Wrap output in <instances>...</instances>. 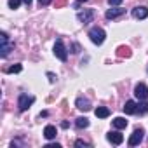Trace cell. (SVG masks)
<instances>
[{"instance_id": "cell-21", "label": "cell", "mask_w": 148, "mask_h": 148, "mask_svg": "<svg viewBox=\"0 0 148 148\" xmlns=\"http://www.w3.org/2000/svg\"><path fill=\"white\" fill-rule=\"evenodd\" d=\"M108 4H110V7H117L122 4V0H108Z\"/></svg>"}, {"instance_id": "cell-19", "label": "cell", "mask_w": 148, "mask_h": 148, "mask_svg": "<svg viewBox=\"0 0 148 148\" xmlns=\"http://www.w3.org/2000/svg\"><path fill=\"white\" fill-rule=\"evenodd\" d=\"M21 70H23L21 64H14V66H9V68L5 70V73H19Z\"/></svg>"}, {"instance_id": "cell-9", "label": "cell", "mask_w": 148, "mask_h": 148, "mask_svg": "<svg viewBox=\"0 0 148 148\" xmlns=\"http://www.w3.org/2000/svg\"><path fill=\"white\" fill-rule=\"evenodd\" d=\"M106 139H108V141H110L112 145H122V141H124V136H122L120 132L113 131V132H108Z\"/></svg>"}, {"instance_id": "cell-16", "label": "cell", "mask_w": 148, "mask_h": 148, "mask_svg": "<svg viewBox=\"0 0 148 148\" xmlns=\"http://www.w3.org/2000/svg\"><path fill=\"white\" fill-rule=\"evenodd\" d=\"M75 125H77L79 129H86V127H89V120H87L86 117H79V119L75 120Z\"/></svg>"}, {"instance_id": "cell-11", "label": "cell", "mask_w": 148, "mask_h": 148, "mask_svg": "<svg viewBox=\"0 0 148 148\" xmlns=\"http://www.w3.org/2000/svg\"><path fill=\"white\" fill-rule=\"evenodd\" d=\"M124 12H125V9H122V7H112V9L106 11V18L108 19H115V18L122 16Z\"/></svg>"}, {"instance_id": "cell-8", "label": "cell", "mask_w": 148, "mask_h": 148, "mask_svg": "<svg viewBox=\"0 0 148 148\" xmlns=\"http://www.w3.org/2000/svg\"><path fill=\"white\" fill-rule=\"evenodd\" d=\"M75 105H77V108L79 110H82V112H89L91 110V101L87 99V98H77V101H75Z\"/></svg>"}, {"instance_id": "cell-15", "label": "cell", "mask_w": 148, "mask_h": 148, "mask_svg": "<svg viewBox=\"0 0 148 148\" xmlns=\"http://www.w3.org/2000/svg\"><path fill=\"white\" fill-rule=\"evenodd\" d=\"M113 125L117 129H125L127 127V120L124 117H117V119H113Z\"/></svg>"}, {"instance_id": "cell-20", "label": "cell", "mask_w": 148, "mask_h": 148, "mask_svg": "<svg viewBox=\"0 0 148 148\" xmlns=\"http://www.w3.org/2000/svg\"><path fill=\"white\" fill-rule=\"evenodd\" d=\"M21 2H23V0H9V7L11 9H18Z\"/></svg>"}, {"instance_id": "cell-28", "label": "cell", "mask_w": 148, "mask_h": 148, "mask_svg": "<svg viewBox=\"0 0 148 148\" xmlns=\"http://www.w3.org/2000/svg\"><path fill=\"white\" fill-rule=\"evenodd\" d=\"M79 2H86V0H79Z\"/></svg>"}, {"instance_id": "cell-6", "label": "cell", "mask_w": 148, "mask_h": 148, "mask_svg": "<svg viewBox=\"0 0 148 148\" xmlns=\"http://www.w3.org/2000/svg\"><path fill=\"white\" fill-rule=\"evenodd\" d=\"M77 19H79L80 23L87 25V23H91V21L94 19V11H92V9H86V11H82V12L77 14Z\"/></svg>"}, {"instance_id": "cell-23", "label": "cell", "mask_w": 148, "mask_h": 148, "mask_svg": "<svg viewBox=\"0 0 148 148\" xmlns=\"http://www.w3.org/2000/svg\"><path fill=\"white\" fill-rule=\"evenodd\" d=\"M47 77H49V82H51V84H54V82H56V75H54V73L47 71Z\"/></svg>"}, {"instance_id": "cell-10", "label": "cell", "mask_w": 148, "mask_h": 148, "mask_svg": "<svg viewBox=\"0 0 148 148\" xmlns=\"http://www.w3.org/2000/svg\"><path fill=\"white\" fill-rule=\"evenodd\" d=\"M132 16L136 18V19H146L148 18V9L146 7H134L132 9Z\"/></svg>"}, {"instance_id": "cell-13", "label": "cell", "mask_w": 148, "mask_h": 148, "mask_svg": "<svg viewBox=\"0 0 148 148\" xmlns=\"http://www.w3.org/2000/svg\"><path fill=\"white\" fill-rule=\"evenodd\" d=\"M56 127L54 125H45V129H44V136H45V139H54L56 138Z\"/></svg>"}, {"instance_id": "cell-18", "label": "cell", "mask_w": 148, "mask_h": 148, "mask_svg": "<svg viewBox=\"0 0 148 148\" xmlns=\"http://www.w3.org/2000/svg\"><path fill=\"white\" fill-rule=\"evenodd\" d=\"M138 112H139L141 115H143V113H148V103H146L145 99H143V101L138 105Z\"/></svg>"}, {"instance_id": "cell-5", "label": "cell", "mask_w": 148, "mask_h": 148, "mask_svg": "<svg viewBox=\"0 0 148 148\" xmlns=\"http://www.w3.org/2000/svg\"><path fill=\"white\" fill-rule=\"evenodd\" d=\"M134 96L139 99V101H143V99H146L148 98V86L146 84H138L136 87H134Z\"/></svg>"}, {"instance_id": "cell-12", "label": "cell", "mask_w": 148, "mask_h": 148, "mask_svg": "<svg viewBox=\"0 0 148 148\" xmlns=\"http://www.w3.org/2000/svg\"><path fill=\"white\" fill-rule=\"evenodd\" d=\"M124 112H125L127 115H134V113L138 112V105H136L132 99H129V101H125V105H124Z\"/></svg>"}, {"instance_id": "cell-25", "label": "cell", "mask_w": 148, "mask_h": 148, "mask_svg": "<svg viewBox=\"0 0 148 148\" xmlns=\"http://www.w3.org/2000/svg\"><path fill=\"white\" fill-rule=\"evenodd\" d=\"M71 49H73L71 52H79V45H77V44H73V45H71Z\"/></svg>"}, {"instance_id": "cell-3", "label": "cell", "mask_w": 148, "mask_h": 148, "mask_svg": "<svg viewBox=\"0 0 148 148\" xmlns=\"http://www.w3.org/2000/svg\"><path fill=\"white\" fill-rule=\"evenodd\" d=\"M0 40H2V47H0V56H2V58H7V56H9V52H11V49L14 47V44H11V42H9V37H7V33H5V32L0 33Z\"/></svg>"}, {"instance_id": "cell-22", "label": "cell", "mask_w": 148, "mask_h": 148, "mask_svg": "<svg viewBox=\"0 0 148 148\" xmlns=\"http://www.w3.org/2000/svg\"><path fill=\"white\" fill-rule=\"evenodd\" d=\"M75 146H89V143L87 141H82V139H77L75 141Z\"/></svg>"}, {"instance_id": "cell-17", "label": "cell", "mask_w": 148, "mask_h": 148, "mask_svg": "<svg viewBox=\"0 0 148 148\" xmlns=\"http://www.w3.org/2000/svg\"><path fill=\"white\" fill-rule=\"evenodd\" d=\"M117 51H119L117 54H119L120 58H124V56H125V58H129V56H131V51H129L127 47H124V45H120V47H119Z\"/></svg>"}, {"instance_id": "cell-4", "label": "cell", "mask_w": 148, "mask_h": 148, "mask_svg": "<svg viewBox=\"0 0 148 148\" xmlns=\"http://www.w3.org/2000/svg\"><path fill=\"white\" fill-rule=\"evenodd\" d=\"M35 98L33 96H28V94H19V99H18V106L21 112H26L32 105H33Z\"/></svg>"}, {"instance_id": "cell-26", "label": "cell", "mask_w": 148, "mask_h": 148, "mask_svg": "<svg viewBox=\"0 0 148 148\" xmlns=\"http://www.w3.org/2000/svg\"><path fill=\"white\" fill-rule=\"evenodd\" d=\"M47 148H59V143H54V145H47Z\"/></svg>"}, {"instance_id": "cell-24", "label": "cell", "mask_w": 148, "mask_h": 148, "mask_svg": "<svg viewBox=\"0 0 148 148\" xmlns=\"http://www.w3.org/2000/svg\"><path fill=\"white\" fill-rule=\"evenodd\" d=\"M38 4H40V7H42V5H47V4H51V0H38Z\"/></svg>"}, {"instance_id": "cell-14", "label": "cell", "mask_w": 148, "mask_h": 148, "mask_svg": "<svg viewBox=\"0 0 148 148\" xmlns=\"http://www.w3.org/2000/svg\"><path fill=\"white\" fill-rule=\"evenodd\" d=\"M94 113H96L98 119H106V117L110 115V110H108L106 106H98V108L94 110Z\"/></svg>"}, {"instance_id": "cell-7", "label": "cell", "mask_w": 148, "mask_h": 148, "mask_svg": "<svg viewBox=\"0 0 148 148\" xmlns=\"http://www.w3.org/2000/svg\"><path fill=\"white\" fill-rule=\"evenodd\" d=\"M143 136H145V131H143V129H136V131L131 134V138H129V146L139 145V143L143 141Z\"/></svg>"}, {"instance_id": "cell-1", "label": "cell", "mask_w": 148, "mask_h": 148, "mask_svg": "<svg viewBox=\"0 0 148 148\" xmlns=\"http://www.w3.org/2000/svg\"><path fill=\"white\" fill-rule=\"evenodd\" d=\"M89 38H91V42H92V44L101 45V44L105 42V38H106V33H105V30H103V28L94 26V28H91V30H89Z\"/></svg>"}, {"instance_id": "cell-2", "label": "cell", "mask_w": 148, "mask_h": 148, "mask_svg": "<svg viewBox=\"0 0 148 148\" xmlns=\"http://www.w3.org/2000/svg\"><path fill=\"white\" fill-rule=\"evenodd\" d=\"M54 56L59 61H66L68 59V51H66V47H64V44H63L61 38H58L56 44H54Z\"/></svg>"}, {"instance_id": "cell-27", "label": "cell", "mask_w": 148, "mask_h": 148, "mask_svg": "<svg viewBox=\"0 0 148 148\" xmlns=\"http://www.w3.org/2000/svg\"><path fill=\"white\" fill-rule=\"evenodd\" d=\"M23 4H25V5H30V4H32V0H23Z\"/></svg>"}]
</instances>
